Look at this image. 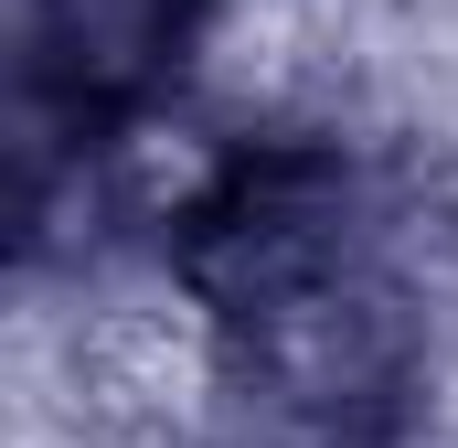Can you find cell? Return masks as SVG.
I'll list each match as a JSON object with an SVG mask.
<instances>
[{"label": "cell", "instance_id": "6da1fadb", "mask_svg": "<svg viewBox=\"0 0 458 448\" xmlns=\"http://www.w3.org/2000/svg\"><path fill=\"white\" fill-rule=\"evenodd\" d=\"M214 171H225V160H214V139H203V128H139V139H128V193H139L149 214L203 203V193H214Z\"/></svg>", "mask_w": 458, "mask_h": 448}]
</instances>
